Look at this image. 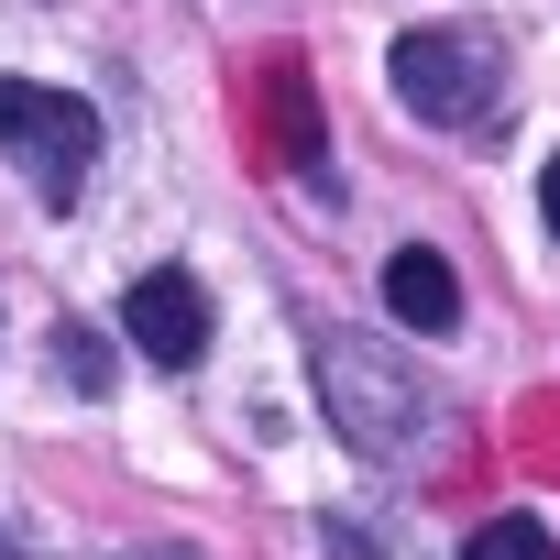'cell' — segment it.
Here are the masks:
<instances>
[{
	"label": "cell",
	"instance_id": "1",
	"mask_svg": "<svg viewBox=\"0 0 560 560\" xmlns=\"http://www.w3.org/2000/svg\"><path fill=\"white\" fill-rule=\"evenodd\" d=\"M319 396H330V429L363 451V462H429L440 451V396L418 385V363L396 341H363V330H330L319 352Z\"/></svg>",
	"mask_w": 560,
	"mask_h": 560
},
{
	"label": "cell",
	"instance_id": "2",
	"mask_svg": "<svg viewBox=\"0 0 560 560\" xmlns=\"http://www.w3.org/2000/svg\"><path fill=\"white\" fill-rule=\"evenodd\" d=\"M0 154L23 165V187L45 209H78V187L100 165V110L78 89H45V78H0Z\"/></svg>",
	"mask_w": 560,
	"mask_h": 560
},
{
	"label": "cell",
	"instance_id": "3",
	"mask_svg": "<svg viewBox=\"0 0 560 560\" xmlns=\"http://www.w3.org/2000/svg\"><path fill=\"white\" fill-rule=\"evenodd\" d=\"M396 100L418 121H483L505 100V56L494 34H407L396 45Z\"/></svg>",
	"mask_w": 560,
	"mask_h": 560
},
{
	"label": "cell",
	"instance_id": "4",
	"mask_svg": "<svg viewBox=\"0 0 560 560\" xmlns=\"http://www.w3.org/2000/svg\"><path fill=\"white\" fill-rule=\"evenodd\" d=\"M121 330L165 363V374H187L198 352H209V298H198V275H176V264H154V275H132V298H121Z\"/></svg>",
	"mask_w": 560,
	"mask_h": 560
},
{
	"label": "cell",
	"instance_id": "5",
	"mask_svg": "<svg viewBox=\"0 0 560 560\" xmlns=\"http://www.w3.org/2000/svg\"><path fill=\"white\" fill-rule=\"evenodd\" d=\"M385 308H396L407 330H451V319H462V287H451V264H440V253L407 242V253L385 264Z\"/></svg>",
	"mask_w": 560,
	"mask_h": 560
},
{
	"label": "cell",
	"instance_id": "6",
	"mask_svg": "<svg viewBox=\"0 0 560 560\" xmlns=\"http://www.w3.org/2000/svg\"><path fill=\"white\" fill-rule=\"evenodd\" d=\"M462 560H560V549H549V527H538V516H494Z\"/></svg>",
	"mask_w": 560,
	"mask_h": 560
},
{
	"label": "cell",
	"instance_id": "7",
	"mask_svg": "<svg viewBox=\"0 0 560 560\" xmlns=\"http://www.w3.org/2000/svg\"><path fill=\"white\" fill-rule=\"evenodd\" d=\"M56 374H78V385H89V396H110V341H100V330H78V319H67V330H56Z\"/></svg>",
	"mask_w": 560,
	"mask_h": 560
},
{
	"label": "cell",
	"instance_id": "8",
	"mask_svg": "<svg viewBox=\"0 0 560 560\" xmlns=\"http://www.w3.org/2000/svg\"><path fill=\"white\" fill-rule=\"evenodd\" d=\"M538 209H549V231H560V154L538 165Z\"/></svg>",
	"mask_w": 560,
	"mask_h": 560
}]
</instances>
